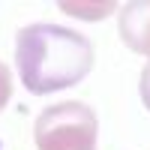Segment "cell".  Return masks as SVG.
Listing matches in <instances>:
<instances>
[{
  "instance_id": "obj_1",
  "label": "cell",
  "mask_w": 150,
  "mask_h": 150,
  "mask_svg": "<svg viewBox=\"0 0 150 150\" xmlns=\"http://www.w3.org/2000/svg\"><path fill=\"white\" fill-rule=\"evenodd\" d=\"M18 78L30 93L45 96L78 84L93 69V42L60 24H27L15 36Z\"/></svg>"
},
{
  "instance_id": "obj_2",
  "label": "cell",
  "mask_w": 150,
  "mask_h": 150,
  "mask_svg": "<svg viewBox=\"0 0 150 150\" xmlns=\"http://www.w3.org/2000/svg\"><path fill=\"white\" fill-rule=\"evenodd\" d=\"M96 114L78 99L48 105L33 126L39 150H96Z\"/></svg>"
},
{
  "instance_id": "obj_3",
  "label": "cell",
  "mask_w": 150,
  "mask_h": 150,
  "mask_svg": "<svg viewBox=\"0 0 150 150\" xmlns=\"http://www.w3.org/2000/svg\"><path fill=\"white\" fill-rule=\"evenodd\" d=\"M117 33L135 54L150 57V3H126L117 15Z\"/></svg>"
},
{
  "instance_id": "obj_4",
  "label": "cell",
  "mask_w": 150,
  "mask_h": 150,
  "mask_svg": "<svg viewBox=\"0 0 150 150\" xmlns=\"http://www.w3.org/2000/svg\"><path fill=\"white\" fill-rule=\"evenodd\" d=\"M9 96H12V75H9V66L6 63H0V111L6 108Z\"/></svg>"
},
{
  "instance_id": "obj_5",
  "label": "cell",
  "mask_w": 150,
  "mask_h": 150,
  "mask_svg": "<svg viewBox=\"0 0 150 150\" xmlns=\"http://www.w3.org/2000/svg\"><path fill=\"white\" fill-rule=\"evenodd\" d=\"M138 93H141V102H144V108L150 111V60H147V66L141 69V81H138Z\"/></svg>"
}]
</instances>
